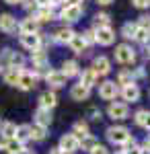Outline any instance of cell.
Here are the masks:
<instances>
[{"mask_svg": "<svg viewBox=\"0 0 150 154\" xmlns=\"http://www.w3.org/2000/svg\"><path fill=\"white\" fill-rule=\"evenodd\" d=\"M0 31L4 33H14L17 31V19L8 14V12H2L0 14Z\"/></svg>", "mask_w": 150, "mask_h": 154, "instance_id": "10", "label": "cell"}, {"mask_svg": "<svg viewBox=\"0 0 150 154\" xmlns=\"http://www.w3.org/2000/svg\"><path fill=\"white\" fill-rule=\"evenodd\" d=\"M49 6H64V0H49Z\"/></svg>", "mask_w": 150, "mask_h": 154, "instance_id": "45", "label": "cell"}, {"mask_svg": "<svg viewBox=\"0 0 150 154\" xmlns=\"http://www.w3.org/2000/svg\"><path fill=\"white\" fill-rule=\"evenodd\" d=\"M136 8H148L150 6V0H132Z\"/></svg>", "mask_w": 150, "mask_h": 154, "instance_id": "39", "label": "cell"}, {"mask_svg": "<svg viewBox=\"0 0 150 154\" xmlns=\"http://www.w3.org/2000/svg\"><path fill=\"white\" fill-rule=\"evenodd\" d=\"M146 54H148V56H150V48H148V49H146Z\"/></svg>", "mask_w": 150, "mask_h": 154, "instance_id": "56", "label": "cell"}, {"mask_svg": "<svg viewBox=\"0 0 150 154\" xmlns=\"http://www.w3.org/2000/svg\"><path fill=\"white\" fill-rule=\"evenodd\" d=\"M115 154H126V152H123V150H119V152H115Z\"/></svg>", "mask_w": 150, "mask_h": 154, "instance_id": "55", "label": "cell"}, {"mask_svg": "<svg viewBox=\"0 0 150 154\" xmlns=\"http://www.w3.org/2000/svg\"><path fill=\"white\" fill-rule=\"evenodd\" d=\"M0 150H4L6 154H19L23 150V144H19L14 138H11V140H0Z\"/></svg>", "mask_w": 150, "mask_h": 154, "instance_id": "16", "label": "cell"}, {"mask_svg": "<svg viewBox=\"0 0 150 154\" xmlns=\"http://www.w3.org/2000/svg\"><path fill=\"white\" fill-rule=\"evenodd\" d=\"M21 4H23V8H27V11H31V8H37L35 0H21Z\"/></svg>", "mask_w": 150, "mask_h": 154, "instance_id": "42", "label": "cell"}, {"mask_svg": "<svg viewBox=\"0 0 150 154\" xmlns=\"http://www.w3.org/2000/svg\"><path fill=\"white\" fill-rule=\"evenodd\" d=\"M21 45L27 48L29 51L39 49V33H33V35H21Z\"/></svg>", "mask_w": 150, "mask_h": 154, "instance_id": "21", "label": "cell"}, {"mask_svg": "<svg viewBox=\"0 0 150 154\" xmlns=\"http://www.w3.org/2000/svg\"><path fill=\"white\" fill-rule=\"evenodd\" d=\"M136 31H138V25L136 23H126L121 27V35L126 37V39H134L136 37Z\"/></svg>", "mask_w": 150, "mask_h": 154, "instance_id": "32", "label": "cell"}, {"mask_svg": "<svg viewBox=\"0 0 150 154\" xmlns=\"http://www.w3.org/2000/svg\"><path fill=\"white\" fill-rule=\"evenodd\" d=\"M136 25H138L140 29H144V31H148V33H150V14H142Z\"/></svg>", "mask_w": 150, "mask_h": 154, "instance_id": "36", "label": "cell"}, {"mask_svg": "<svg viewBox=\"0 0 150 154\" xmlns=\"http://www.w3.org/2000/svg\"><path fill=\"white\" fill-rule=\"evenodd\" d=\"M144 128L150 130V111H146V121H144Z\"/></svg>", "mask_w": 150, "mask_h": 154, "instance_id": "47", "label": "cell"}, {"mask_svg": "<svg viewBox=\"0 0 150 154\" xmlns=\"http://www.w3.org/2000/svg\"><path fill=\"white\" fill-rule=\"evenodd\" d=\"M2 66H4V64H2V60H0V72H2Z\"/></svg>", "mask_w": 150, "mask_h": 154, "instance_id": "54", "label": "cell"}, {"mask_svg": "<svg viewBox=\"0 0 150 154\" xmlns=\"http://www.w3.org/2000/svg\"><path fill=\"white\" fill-rule=\"evenodd\" d=\"M4 2H8V4H19L21 0H4Z\"/></svg>", "mask_w": 150, "mask_h": 154, "instance_id": "51", "label": "cell"}, {"mask_svg": "<svg viewBox=\"0 0 150 154\" xmlns=\"http://www.w3.org/2000/svg\"><path fill=\"white\" fill-rule=\"evenodd\" d=\"M134 58H136V54H134V49L130 48L127 43H121V45L115 48V60L119 64H132Z\"/></svg>", "mask_w": 150, "mask_h": 154, "instance_id": "5", "label": "cell"}, {"mask_svg": "<svg viewBox=\"0 0 150 154\" xmlns=\"http://www.w3.org/2000/svg\"><path fill=\"white\" fill-rule=\"evenodd\" d=\"M31 62H33V66H45L47 62H49L45 49H35V51H31Z\"/></svg>", "mask_w": 150, "mask_h": 154, "instance_id": "25", "label": "cell"}, {"mask_svg": "<svg viewBox=\"0 0 150 154\" xmlns=\"http://www.w3.org/2000/svg\"><path fill=\"white\" fill-rule=\"evenodd\" d=\"M80 37H82V41H84L86 45H91V43H97V39H95V29H89V31H84Z\"/></svg>", "mask_w": 150, "mask_h": 154, "instance_id": "37", "label": "cell"}, {"mask_svg": "<svg viewBox=\"0 0 150 154\" xmlns=\"http://www.w3.org/2000/svg\"><path fill=\"white\" fill-rule=\"evenodd\" d=\"M121 97H123V101H132V103H136L140 99V88L136 82L127 84V86H123L121 88Z\"/></svg>", "mask_w": 150, "mask_h": 154, "instance_id": "15", "label": "cell"}, {"mask_svg": "<svg viewBox=\"0 0 150 154\" xmlns=\"http://www.w3.org/2000/svg\"><path fill=\"white\" fill-rule=\"evenodd\" d=\"M60 72H62L66 78H70V76H76V74H80V68H78V64H76L74 60H66Z\"/></svg>", "mask_w": 150, "mask_h": 154, "instance_id": "23", "label": "cell"}, {"mask_svg": "<svg viewBox=\"0 0 150 154\" xmlns=\"http://www.w3.org/2000/svg\"><path fill=\"white\" fill-rule=\"evenodd\" d=\"M142 150H150V138H146V140H144V144H142Z\"/></svg>", "mask_w": 150, "mask_h": 154, "instance_id": "48", "label": "cell"}, {"mask_svg": "<svg viewBox=\"0 0 150 154\" xmlns=\"http://www.w3.org/2000/svg\"><path fill=\"white\" fill-rule=\"evenodd\" d=\"M19 31H21V35H33V33L39 31V23L33 17H29V19H25L23 23L19 25Z\"/></svg>", "mask_w": 150, "mask_h": 154, "instance_id": "14", "label": "cell"}, {"mask_svg": "<svg viewBox=\"0 0 150 154\" xmlns=\"http://www.w3.org/2000/svg\"><path fill=\"white\" fill-rule=\"evenodd\" d=\"M14 134H17V123L4 121V123L0 125V136H2V140H11V138H14Z\"/></svg>", "mask_w": 150, "mask_h": 154, "instance_id": "24", "label": "cell"}, {"mask_svg": "<svg viewBox=\"0 0 150 154\" xmlns=\"http://www.w3.org/2000/svg\"><path fill=\"white\" fill-rule=\"evenodd\" d=\"M45 82L52 86V88H60V86H64L66 84V76L62 74L60 70H49L45 76Z\"/></svg>", "mask_w": 150, "mask_h": 154, "instance_id": "11", "label": "cell"}, {"mask_svg": "<svg viewBox=\"0 0 150 154\" xmlns=\"http://www.w3.org/2000/svg\"><path fill=\"white\" fill-rule=\"evenodd\" d=\"M19 154H33V152H29V150H25V148H23V150H21Z\"/></svg>", "mask_w": 150, "mask_h": 154, "instance_id": "52", "label": "cell"}, {"mask_svg": "<svg viewBox=\"0 0 150 154\" xmlns=\"http://www.w3.org/2000/svg\"><path fill=\"white\" fill-rule=\"evenodd\" d=\"M21 72H23V70H14V68H8V70H4V82H6V84H12V86H17Z\"/></svg>", "mask_w": 150, "mask_h": 154, "instance_id": "29", "label": "cell"}, {"mask_svg": "<svg viewBox=\"0 0 150 154\" xmlns=\"http://www.w3.org/2000/svg\"><path fill=\"white\" fill-rule=\"evenodd\" d=\"M130 138H132V134H130V130L123 128V125H113V128H109V130H107V140H109L111 144L123 146Z\"/></svg>", "mask_w": 150, "mask_h": 154, "instance_id": "1", "label": "cell"}, {"mask_svg": "<svg viewBox=\"0 0 150 154\" xmlns=\"http://www.w3.org/2000/svg\"><path fill=\"white\" fill-rule=\"evenodd\" d=\"M17 86H19L21 91H31V88H35V76L31 72H21Z\"/></svg>", "mask_w": 150, "mask_h": 154, "instance_id": "17", "label": "cell"}, {"mask_svg": "<svg viewBox=\"0 0 150 154\" xmlns=\"http://www.w3.org/2000/svg\"><path fill=\"white\" fill-rule=\"evenodd\" d=\"M99 95L103 97L105 101H113V99L119 95V86H117L113 80H105V82L99 84Z\"/></svg>", "mask_w": 150, "mask_h": 154, "instance_id": "4", "label": "cell"}, {"mask_svg": "<svg viewBox=\"0 0 150 154\" xmlns=\"http://www.w3.org/2000/svg\"><path fill=\"white\" fill-rule=\"evenodd\" d=\"M91 70L97 76H105V74H109V70H111V62H109V58H105V56H97V58L92 60Z\"/></svg>", "mask_w": 150, "mask_h": 154, "instance_id": "8", "label": "cell"}, {"mask_svg": "<svg viewBox=\"0 0 150 154\" xmlns=\"http://www.w3.org/2000/svg\"><path fill=\"white\" fill-rule=\"evenodd\" d=\"M76 35L70 27H62V29H58L56 33H54V41L56 43H70V39Z\"/></svg>", "mask_w": 150, "mask_h": 154, "instance_id": "19", "label": "cell"}, {"mask_svg": "<svg viewBox=\"0 0 150 154\" xmlns=\"http://www.w3.org/2000/svg\"><path fill=\"white\" fill-rule=\"evenodd\" d=\"M82 0H64V6H78Z\"/></svg>", "mask_w": 150, "mask_h": 154, "instance_id": "44", "label": "cell"}, {"mask_svg": "<svg viewBox=\"0 0 150 154\" xmlns=\"http://www.w3.org/2000/svg\"><path fill=\"white\" fill-rule=\"evenodd\" d=\"M72 134H74V136H76V138H78V140H80V138H84V136H89V123H86V121H76V123H74V131H72Z\"/></svg>", "mask_w": 150, "mask_h": 154, "instance_id": "31", "label": "cell"}, {"mask_svg": "<svg viewBox=\"0 0 150 154\" xmlns=\"http://www.w3.org/2000/svg\"><path fill=\"white\" fill-rule=\"evenodd\" d=\"M89 117L91 119H101V111H99L97 107H91V109H89Z\"/></svg>", "mask_w": 150, "mask_h": 154, "instance_id": "40", "label": "cell"}, {"mask_svg": "<svg viewBox=\"0 0 150 154\" xmlns=\"http://www.w3.org/2000/svg\"><path fill=\"white\" fill-rule=\"evenodd\" d=\"M0 60H2V64H8V68H14V70H23L25 66V58L19 51H12V49H4Z\"/></svg>", "mask_w": 150, "mask_h": 154, "instance_id": "2", "label": "cell"}, {"mask_svg": "<svg viewBox=\"0 0 150 154\" xmlns=\"http://www.w3.org/2000/svg\"><path fill=\"white\" fill-rule=\"evenodd\" d=\"M97 144H99V142H97V138L89 134V136H84V138H80V140H78V148L86 150V152H91V150L95 148V146H97Z\"/></svg>", "mask_w": 150, "mask_h": 154, "instance_id": "28", "label": "cell"}, {"mask_svg": "<svg viewBox=\"0 0 150 154\" xmlns=\"http://www.w3.org/2000/svg\"><path fill=\"white\" fill-rule=\"evenodd\" d=\"M82 17V6H62V11H60V19H64V21H68V23H76L78 19Z\"/></svg>", "mask_w": 150, "mask_h": 154, "instance_id": "7", "label": "cell"}, {"mask_svg": "<svg viewBox=\"0 0 150 154\" xmlns=\"http://www.w3.org/2000/svg\"><path fill=\"white\" fill-rule=\"evenodd\" d=\"M132 82H134V74H132V72H127V70H123V72H119V76H117V82H115V84L127 86V84H132Z\"/></svg>", "mask_w": 150, "mask_h": 154, "instance_id": "34", "label": "cell"}, {"mask_svg": "<svg viewBox=\"0 0 150 154\" xmlns=\"http://www.w3.org/2000/svg\"><path fill=\"white\" fill-rule=\"evenodd\" d=\"M37 23H47V21H54L56 19V12L52 6H37V12L33 17Z\"/></svg>", "mask_w": 150, "mask_h": 154, "instance_id": "13", "label": "cell"}, {"mask_svg": "<svg viewBox=\"0 0 150 154\" xmlns=\"http://www.w3.org/2000/svg\"><path fill=\"white\" fill-rule=\"evenodd\" d=\"M91 95V88H86V86H82V84H74L72 88H70V97L74 99V101H86Z\"/></svg>", "mask_w": 150, "mask_h": 154, "instance_id": "18", "label": "cell"}, {"mask_svg": "<svg viewBox=\"0 0 150 154\" xmlns=\"http://www.w3.org/2000/svg\"><path fill=\"white\" fill-rule=\"evenodd\" d=\"M107 113H109V117H113V119H126L130 111H127L126 103H109Z\"/></svg>", "mask_w": 150, "mask_h": 154, "instance_id": "9", "label": "cell"}, {"mask_svg": "<svg viewBox=\"0 0 150 154\" xmlns=\"http://www.w3.org/2000/svg\"><path fill=\"white\" fill-rule=\"evenodd\" d=\"M134 39H136V41H140V43H150V33L138 27V31H136V37H134Z\"/></svg>", "mask_w": 150, "mask_h": 154, "instance_id": "35", "label": "cell"}, {"mask_svg": "<svg viewBox=\"0 0 150 154\" xmlns=\"http://www.w3.org/2000/svg\"><path fill=\"white\" fill-rule=\"evenodd\" d=\"M60 150L64 154H72L78 150V138L74 136V134H64L62 138H60Z\"/></svg>", "mask_w": 150, "mask_h": 154, "instance_id": "3", "label": "cell"}, {"mask_svg": "<svg viewBox=\"0 0 150 154\" xmlns=\"http://www.w3.org/2000/svg\"><path fill=\"white\" fill-rule=\"evenodd\" d=\"M97 80H99V76H97V74L89 68V70H82L80 72V82H78V84L86 86V88H92V86L97 84Z\"/></svg>", "mask_w": 150, "mask_h": 154, "instance_id": "20", "label": "cell"}, {"mask_svg": "<svg viewBox=\"0 0 150 154\" xmlns=\"http://www.w3.org/2000/svg\"><path fill=\"white\" fill-rule=\"evenodd\" d=\"M68 45L72 48V51H74V54H82V51L86 49V43L82 41V37H80V35H74L72 39H70Z\"/></svg>", "mask_w": 150, "mask_h": 154, "instance_id": "30", "label": "cell"}, {"mask_svg": "<svg viewBox=\"0 0 150 154\" xmlns=\"http://www.w3.org/2000/svg\"><path fill=\"white\" fill-rule=\"evenodd\" d=\"M95 39L101 45H111L115 41V33L111 27H99V29H95Z\"/></svg>", "mask_w": 150, "mask_h": 154, "instance_id": "6", "label": "cell"}, {"mask_svg": "<svg viewBox=\"0 0 150 154\" xmlns=\"http://www.w3.org/2000/svg\"><path fill=\"white\" fill-rule=\"evenodd\" d=\"M35 123H37V125H41V128H47V125L52 123V115H49V111L39 107V109L35 111Z\"/></svg>", "mask_w": 150, "mask_h": 154, "instance_id": "22", "label": "cell"}, {"mask_svg": "<svg viewBox=\"0 0 150 154\" xmlns=\"http://www.w3.org/2000/svg\"><path fill=\"white\" fill-rule=\"evenodd\" d=\"M111 23V17L107 14V12H99L97 17H95V29H99V27H109Z\"/></svg>", "mask_w": 150, "mask_h": 154, "instance_id": "33", "label": "cell"}, {"mask_svg": "<svg viewBox=\"0 0 150 154\" xmlns=\"http://www.w3.org/2000/svg\"><path fill=\"white\" fill-rule=\"evenodd\" d=\"M126 154H142V148H138V146H132V148H127V150H123Z\"/></svg>", "mask_w": 150, "mask_h": 154, "instance_id": "43", "label": "cell"}, {"mask_svg": "<svg viewBox=\"0 0 150 154\" xmlns=\"http://www.w3.org/2000/svg\"><path fill=\"white\" fill-rule=\"evenodd\" d=\"M142 154H150V150H142Z\"/></svg>", "mask_w": 150, "mask_h": 154, "instance_id": "53", "label": "cell"}, {"mask_svg": "<svg viewBox=\"0 0 150 154\" xmlns=\"http://www.w3.org/2000/svg\"><path fill=\"white\" fill-rule=\"evenodd\" d=\"M58 105V97H56V93L54 91H45V93H41V97H39V107L41 109H54V107Z\"/></svg>", "mask_w": 150, "mask_h": 154, "instance_id": "12", "label": "cell"}, {"mask_svg": "<svg viewBox=\"0 0 150 154\" xmlns=\"http://www.w3.org/2000/svg\"><path fill=\"white\" fill-rule=\"evenodd\" d=\"M14 140L19 144H25L31 140V131H29V125H17V134H14Z\"/></svg>", "mask_w": 150, "mask_h": 154, "instance_id": "26", "label": "cell"}, {"mask_svg": "<svg viewBox=\"0 0 150 154\" xmlns=\"http://www.w3.org/2000/svg\"><path fill=\"white\" fill-rule=\"evenodd\" d=\"M97 2H99V4H103V6H107V4H111L113 0H97Z\"/></svg>", "mask_w": 150, "mask_h": 154, "instance_id": "49", "label": "cell"}, {"mask_svg": "<svg viewBox=\"0 0 150 154\" xmlns=\"http://www.w3.org/2000/svg\"><path fill=\"white\" fill-rule=\"evenodd\" d=\"M29 131H31V140H37V142H41V140H45V131L47 128H41V125H37V123H33V125H29Z\"/></svg>", "mask_w": 150, "mask_h": 154, "instance_id": "27", "label": "cell"}, {"mask_svg": "<svg viewBox=\"0 0 150 154\" xmlns=\"http://www.w3.org/2000/svg\"><path fill=\"white\" fill-rule=\"evenodd\" d=\"M49 154H64V152H62L60 148H54V150H49Z\"/></svg>", "mask_w": 150, "mask_h": 154, "instance_id": "50", "label": "cell"}, {"mask_svg": "<svg viewBox=\"0 0 150 154\" xmlns=\"http://www.w3.org/2000/svg\"><path fill=\"white\" fill-rule=\"evenodd\" d=\"M91 154H109V152H107V148H105V146L97 144V146H95V148L91 150Z\"/></svg>", "mask_w": 150, "mask_h": 154, "instance_id": "41", "label": "cell"}, {"mask_svg": "<svg viewBox=\"0 0 150 154\" xmlns=\"http://www.w3.org/2000/svg\"><path fill=\"white\" fill-rule=\"evenodd\" d=\"M37 6H49V0H35Z\"/></svg>", "mask_w": 150, "mask_h": 154, "instance_id": "46", "label": "cell"}, {"mask_svg": "<svg viewBox=\"0 0 150 154\" xmlns=\"http://www.w3.org/2000/svg\"><path fill=\"white\" fill-rule=\"evenodd\" d=\"M134 121H136V125L144 128V121H146V111H144V109L136 111V115H134Z\"/></svg>", "mask_w": 150, "mask_h": 154, "instance_id": "38", "label": "cell"}]
</instances>
